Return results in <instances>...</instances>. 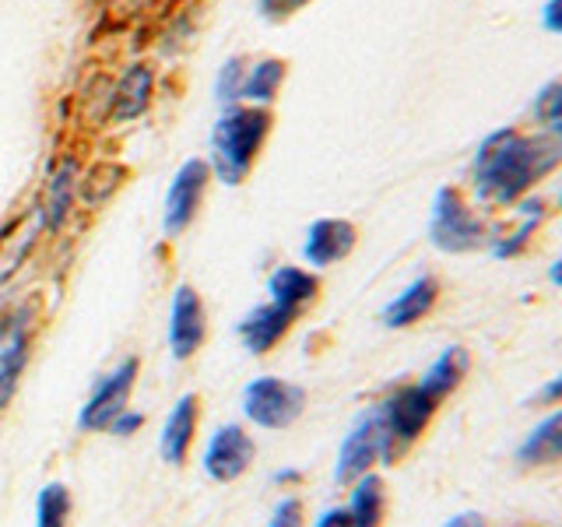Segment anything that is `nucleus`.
I'll use <instances>...</instances> for the list:
<instances>
[{
  "instance_id": "f257e3e1",
  "label": "nucleus",
  "mask_w": 562,
  "mask_h": 527,
  "mask_svg": "<svg viewBox=\"0 0 562 527\" xmlns=\"http://www.w3.org/2000/svg\"><path fill=\"white\" fill-rule=\"evenodd\" d=\"M559 166L562 141L555 134L549 137L503 127L479 145L471 166V190L485 208H514Z\"/></svg>"
},
{
  "instance_id": "f03ea898",
  "label": "nucleus",
  "mask_w": 562,
  "mask_h": 527,
  "mask_svg": "<svg viewBox=\"0 0 562 527\" xmlns=\"http://www.w3.org/2000/svg\"><path fill=\"white\" fill-rule=\"evenodd\" d=\"M274 116L263 105H228L211 127V172L225 187H236L250 176L263 141L271 137Z\"/></svg>"
},
{
  "instance_id": "7ed1b4c3",
  "label": "nucleus",
  "mask_w": 562,
  "mask_h": 527,
  "mask_svg": "<svg viewBox=\"0 0 562 527\" xmlns=\"http://www.w3.org/2000/svg\"><path fill=\"white\" fill-rule=\"evenodd\" d=\"M380 412V433H383V464H397L408 453L439 412V401L422 391V383H404L391 397L376 404Z\"/></svg>"
},
{
  "instance_id": "20e7f679",
  "label": "nucleus",
  "mask_w": 562,
  "mask_h": 527,
  "mask_svg": "<svg viewBox=\"0 0 562 527\" xmlns=\"http://www.w3.org/2000/svg\"><path fill=\"white\" fill-rule=\"evenodd\" d=\"M429 239L443 254H474V250H482V246H488L492 228L479 211H474L468 193L450 183V187H439L432 201Z\"/></svg>"
},
{
  "instance_id": "39448f33",
  "label": "nucleus",
  "mask_w": 562,
  "mask_h": 527,
  "mask_svg": "<svg viewBox=\"0 0 562 527\" xmlns=\"http://www.w3.org/2000/svg\"><path fill=\"white\" fill-rule=\"evenodd\" d=\"M303 404H306L303 386L278 377H257L243 391V412L260 429H289L303 415Z\"/></svg>"
},
{
  "instance_id": "423d86ee",
  "label": "nucleus",
  "mask_w": 562,
  "mask_h": 527,
  "mask_svg": "<svg viewBox=\"0 0 562 527\" xmlns=\"http://www.w3.org/2000/svg\"><path fill=\"white\" fill-rule=\"evenodd\" d=\"M207 183H211V166L204 158H187V162L176 169L169 193H166V211H162V225L169 236L187 233V225L198 218Z\"/></svg>"
},
{
  "instance_id": "0eeeda50",
  "label": "nucleus",
  "mask_w": 562,
  "mask_h": 527,
  "mask_svg": "<svg viewBox=\"0 0 562 527\" xmlns=\"http://www.w3.org/2000/svg\"><path fill=\"white\" fill-rule=\"evenodd\" d=\"M134 380H137V359H123L110 377H102L99 386L92 391V397L85 401V408L78 415V426L85 433H102L110 429V422L127 412V401L134 391Z\"/></svg>"
},
{
  "instance_id": "6e6552de",
  "label": "nucleus",
  "mask_w": 562,
  "mask_h": 527,
  "mask_svg": "<svg viewBox=\"0 0 562 527\" xmlns=\"http://www.w3.org/2000/svg\"><path fill=\"white\" fill-rule=\"evenodd\" d=\"M383 453V433H380V412L369 408L351 433L345 436V444L338 450V468H334V482L338 485H351L359 482L362 474H369L380 464Z\"/></svg>"
},
{
  "instance_id": "1a4fd4ad",
  "label": "nucleus",
  "mask_w": 562,
  "mask_h": 527,
  "mask_svg": "<svg viewBox=\"0 0 562 527\" xmlns=\"http://www.w3.org/2000/svg\"><path fill=\"white\" fill-rule=\"evenodd\" d=\"M257 457L254 439L243 433V426H222L211 433L204 447V471L215 482H236L239 474L250 471Z\"/></svg>"
},
{
  "instance_id": "9d476101",
  "label": "nucleus",
  "mask_w": 562,
  "mask_h": 527,
  "mask_svg": "<svg viewBox=\"0 0 562 527\" xmlns=\"http://www.w3.org/2000/svg\"><path fill=\"white\" fill-rule=\"evenodd\" d=\"M204 303L193 285H180L172 295V310H169V348L176 359H190L193 351L204 345Z\"/></svg>"
},
{
  "instance_id": "9b49d317",
  "label": "nucleus",
  "mask_w": 562,
  "mask_h": 527,
  "mask_svg": "<svg viewBox=\"0 0 562 527\" xmlns=\"http://www.w3.org/2000/svg\"><path fill=\"white\" fill-rule=\"evenodd\" d=\"M43 233H46L43 204H32L29 211H22V215L0 228V285H8L14 271L29 260L32 246L40 243Z\"/></svg>"
},
{
  "instance_id": "f8f14e48",
  "label": "nucleus",
  "mask_w": 562,
  "mask_h": 527,
  "mask_svg": "<svg viewBox=\"0 0 562 527\" xmlns=\"http://www.w3.org/2000/svg\"><path fill=\"white\" fill-rule=\"evenodd\" d=\"M359 243V228L348 218H321L306 228L303 239V257L313 268H330V264H341Z\"/></svg>"
},
{
  "instance_id": "ddd939ff",
  "label": "nucleus",
  "mask_w": 562,
  "mask_h": 527,
  "mask_svg": "<svg viewBox=\"0 0 562 527\" xmlns=\"http://www.w3.org/2000/svg\"><path fill=\"white\" fill-rule=\"evenodd\" d=\"M439 295H443V281L436 274H418L408 289H404L394 303H386L383 310V324L386 327H415L418 321H426V316L439 306Z\"/></svg>"
},
{
  "instance_id": "4468645a",
  "label": "nucleus",
  "mask_w": 562,
  "mask_h": 527,
  "mask_svg": "<svg viewBox=\"0 0 562 527\" xmlns=\"http://www.w3.org/2000/svg\"><path fill=\"white\" fill-rule=\"evenodd\" d=\"M155 96V70L148 64H131L110 96V123H131L148 113Z\"/></svg>"
},
{
  "instance_id": "2eb2a0df",
  "label": "nucleus",
  "mask_w": 562,
  "mask_h": 527,
  "mask_svg": "<svg viewBox=\"0 0 562 527\" xmlns=\"http://www.w3.org/2000/svg\"><path fill=\"white\" fill-rule=\"evenodd\" d=\"M25 359H29V316L18 313L0 327V408H8L14 401Z\"/></svg>"
},
{
  "instance_id": "dca6fc26",
  "label": "nucleus",
  "mask_w": 562,
  "mask_h": 527,
  "mask_svg": "<svg viewBox=\"0 0 562 527\" xmlns=\"http://www.w3.org/2000/svg\"><path fill=\"white\" fill-rule=\"evenodd\" d=\"M295 316H299V313H292V310H285V306H278V303L254 306L250 313L243 316L239 338H243L246 348L254 351V356H268V351L292 330Z\"/></svg>"
},
{
  "instance_id": "f3484780",
  "label": "nucleus",
  "mask_w": 562,
  "mask_h": 527,
  "mask_svg": "<svg viewBox=\"0 0 562 527\" xmlns=\"http://www.w3.org/2000/svg\"><path fill=\"white\" fill-rule=\"evenodd\" d=\"M78 183H81V172H78L75 155L57 158L53 169L46 172L43 215H46V228H53V233L70 218V208H75V198H78Z\"/></svg>"
},
{
  "instance_id": "a211bd4d",
  "label": "nucleus",
  "mask_w": 562,
  "mask_h": 527,
  "mask_svg": "<svg viewBox=\"0 0 562 527\" xmlns=\"http://www.w3.org/2000/svg\"><path fill=\"white\" fill-rule=\"evenodd\" d=\"M193 433H198V394H183L172 404V412L162 426V436H158V450H162L166 464H183L187 450L193 444Z\"/></svg>"
},
{
  "instance_id": "6ab92c4d",
  "label": "nucleus",
  "mask_w": 562,
  "mask_h": 527,
  "mask_svg": "<svg viewBox=\"0 0 562 527\" xmlns=\"http://www.w3.org/2000/svg\"><path fill=\"white\" fill-rule=\"evenodd\" d=\"M520 211V225L517 228H509V233H492L488 246H492V254L496 257H524L527 250L535 246V236L541 233V225L544 218H549V204H544L541 198H524L520 204H514Z\"/></svg>"
},
{
  "instance_id": "aec40b11",
  "label": "nucleus",
  "mask_w": 562,
  "mask_h": 527,
  "mask_svg": "<svg viewBox=\"0 0 562 527\" xmlns=\"http://www.w3.org/2000/svg\"><path fill=\"white\" fill-rule=\"evenodd\" d=\"M471 373V356L464 345H450L443 348V356H439L426 373H422V391H426L429 397H436L439 404H443L447 397H453L457 391H461V383L468 380Z\"/></svg>"
},
{
  "instance_id": "412c9836",
  "label": "nucleus",
  "mask_w": 562,
  "mask_h": 527,
  "mask_svg": "<svg viewBox=\"0 0 562 527\" xmlns=\"http://www.w3.org/2000/svg\"><path fill=\"white\" fill-rule=\"evenodd\" d=\"M268 292H271V303L285 306L292 313H303L310 303H316L321 295V278L306 268H295V264H285L278 268L268 281Z\"/></svg>"
},
{
  "instance_id": "4be33fe9",
  "label": "nucleus",
  "mask_w": 562,
  "mask_h": 527,
  "mask_svg": "<svg viewBox=\"0 0 562 527\" xmlns=\"http://www.w3.org/2000/svg\"><path fill=\"white\" fill-rule=\"evenodd\" d=\"M348 517L351 527H383L386 517V485L380 474H362L359 482H351V496H348Z\"/></svg>"
},
{
  "instance_id": "5701e85b",
  "label": "nucleus",
  "mask_w": 562,
  "mask_h": 527,
  "mask_svg": "<svg viewBox=\"0 0 562 527\" xmlns=\"http://www.w3.org/2000/svg\"><path fill=\"white\" fill-rule=\"evenodd\" d=\"M517 461L524 468H544V464L562 461V408L544 418L541 426L524 439L517 450Z\"/></svg>"
},
{
  "instance_id": "b1692460",
  "label": "nucleus",
  "mask_w": 562,
  "mask_h": 527,
  "mask_svg": "<svg viewBox=\"0 0 562 527\" xmlns=\"http://www.w3.org/2000/svg\"><path fill=\"white\" fill-rule=\"evenodd\" d=\"M285 75H289V64L281 57H263L254 67H246V81H243L246 105H263V110H268L278 99L281 85H285Z\"/></svg>"
},
{
  "instance_id": "393cba45",
  "label": "nucleus",
  "mask_w": 562,
  "mask_h": 527,
  "mask_svg": "<svg viewBox=\"0 0 562 527\" xmlns=\"http://www.w3.org/2000/svg\"><path fill=\"white\" fill-rule=\"evenodd\" d=\"M123 180H127V166H120V162H95L92 169L81 176L78 198H81L85 208H99V204H105L123 187Z\"/></svg>"
},
{
  "instance_id": "a878e982",
  "label": "nucleus",
  "mask_w": 562,
  "mask_h": 527,
  "mask_svg": "<svg viewBox=\"0 0 562 527\" xmlns=\"http://www.w3.org/2000/svg\"><path fill=\"white\" fill-rule=\"evenodd\" d=\"M70 517V492L60 482H49L40 492V503H35V527H67Z\"/></svg>"
},
{
  "instance_id": "bb28decb",
  "label": "nucleus",
  "mask_w": 562,
  "mask_h": 527,
  "mask_svg": "<svg viewBox=\"0 0 562 527\" xmlns=\"http://www.w3.org/2000/svg\"><path fill=\"white\" fill-rule=\"evenodd\" d=\"M243 81H246V60L243 57H228L218 67V78H215V99L225 105H236L243 102Z\"/></svg>"
},
{
  "instance_id": "cd10ccee",
  "label": "nucleus",
  "mask_w": 562,
  "mask_h": 527,
  "mask_svg": "<svg viewBox=\"0 0 562 527\" xmlns=\"http://www.w3.org/2000/svg\"><path fill=\"white\" fill-rule=\"evenodd\" d=\"M535 120L544 127L562 123V81H552L549 88H541V96L535 99Z\"/></svg>"
},
{
  "instance_id": "c85d7f7f",
  "label": "nucleus",
  "mask_w": 562,
  "mask_h": 527,
  "mask_svg": "<svg viewBox=\"0 0 562 527\" xmlns=\"http://www.w3.org/2000/svg\"><path fill=\"white\" fill-rule=\"evenodd\" d=\"M268 527H306V506H303V500H295V496L281 500L274 506Z\"/></svg>"
},
{
  "instance_id": "c756f323",
  "label": "nucleus",
  "mask_w": 562,
  "mask_h": 527,
  "mask_svg": "<svg viewBox=\"0 0 562 527\" xmlns=\"http://www.w3.org/2000/svg\"><path fill=\"white\" fill-rule=\"evenodd\" d=\"M257 4H260V14L268 18V22H289V18L303 11L310 0H257Z\"/></svg>"
},
{
  "instance_id": "7c9ffc66",
  "label": "nucleus",
  "mask_w": 562,
  "mask_h": 527,
  "mask_svg": "<svg viewBox=\"0 0 562 527\" xmlns=\"http://www.w3.org/2000/svg\"><path fill=\"white\" fill-rule=\"evenodd\" d=\"M531 404H535V408H562V373L544 383Z\"/></svg>"
},
{
  "instance_id": "2f4dec72",
  "label": "nucleus",
  "mask_w": 562,
  "mask_h": 527,
  "mask_svg": "<svg viewBox=\"0 0 562 527\" xmlns=\"http://www.w3.org/2000/svg\"><path fill=\"white\" fill-rule=\"evenodd\" d=\"M140 426H145V415H140V412H120V415L110 422V433L123 439V436H134Z\"/></svg>"
},
{
  "instance_id": "473e14b6",
  "label": "nucleus",
  "mask_w": 562,
  "mask_h": 527,
  "mask_svg": "<svg viewBox=\"0 0 562 527\" xmlns=\"http://www.w3.org/2000/svg\"><path fill=\"white\" fill-rule=\"evenodd\" d=\"M541 22H544V29H549V32L562 35V0H549V4H544Z\"/></svg>"
},
{
  "instance_id": "72a5a7b5",
  "label": "nucleus",
  "mask_w": 562,
  "mask_h": 527,
  "mask_svg": "<svg viewBox=\"0 0 562 527\" xmlns=\"http://www.w3.org/2000/svg\"><path fill=\"white\" fill-rule=\"evenodd\" d=\"M313 527H351V517H348V509L345 506H334V509H327V514L316 520Z\"/></svg>"
},
{
  "instance_id": "f704fd0d",
  "label": "nucleus",
  "mask_w": 562,
  "mask_h": 527,
  "mask_svg": "<svg viewBox=\"0 0 562 527\" xmlns=\"http://www.w3.org/2000/svg\"><path fill=\"white\" fill-rule=\"evenodd\" d=\"M443 527H488V520H485L482 514H457V517H450Z\"/></svg>"
},
{
  "instance_id": "c9c22d12",
  "label": "nucleus",
  "mask_w": 562,
  "mask_h": 527,
  "mask_svg": "<svg viewBox=\"0 0 562 527\" xmlns=\"http://www.w3.org/2000/svg\"><path fill=\"white\" fill-rule=\"evenodd\" d=\"M299 479H303V474H299L295 468H281V471L274 474V482H278V485H292V482H299Z\"/></svg>"
},
{
  "instance_id": "e433bc0d",
  "label": "nucleus",
  "mask_w": 562,
  "mask_h": 527,
  "mask_svg": "<svg viewBox=\"0 0 562 527\" xmlns=\"http://www.w3.org/2000/svg\"><path fill=\"white\" fill-rule=\"evenodd\" d=\"M549 281H552V285H559L562 289V257L552 264V268H549Z\"/></svg>"
},
{
  "instance_id": "4c0bfd02",
  "label": "nucleus",
  "mask_w": 562,
  "mask_h": 527,
  "mask_svg": "<svg viewBox=\"0 0 562 527\" xmlns=\"http://www.w3.org/2000/svg\"><path fill=\"white\" fill-rule=\"evenodd\" d=\"M552 131H555V137L562 141V123H555V127H552Z\"/></svg>"
},
{
  "instance_id": "58836bf2",
  "label": "nucleus",
  "mask_w": 562,
  "mask_h": 527,
  "mask_svg": "<svg viewBox=\"0 0 562 527\" xmlns=\"http://www.w3.org/2000/svg\"><path fill=\"white\" fill-rule=\"evenodd\" d=\"M559 204H562V190H559Z\"/></svg>"
}]
</instances>
